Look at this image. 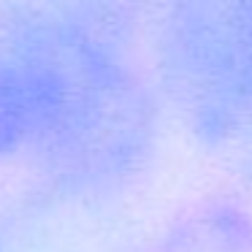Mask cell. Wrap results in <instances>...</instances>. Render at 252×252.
I'll use <instances>...</instances> for the list:
<instances>
[{
  "label": "cell",
  "instance_id": "cell-2",
  "mask_svg": "<svg viewBox=\"0 0 252 252\" xmlns=\"http://www.w3.org/2000/svg\"><path fill=\"white\" fill-rule=\"evenodd\" d=\"M98 209L100 201L52 187L17 214L0 252H111Z\"/></svg>",
  "mask_w": 252,
  "mask_h": 252
},
{
  "label": "cell",
  "instance_id": "cell-1",
  "mask_svg": "<svg viewBox=\"0 0 252 252\" xmlns=\"http://www.w3.org/2000/svg\"><path fill=\"white\" fill-rule=\"evenodd\" d=\"M158 71L187 130L252 179V0H163Z\"/></svg>",
  "mask_w": 252,
  "mask_h": 252
}]
</instances>
